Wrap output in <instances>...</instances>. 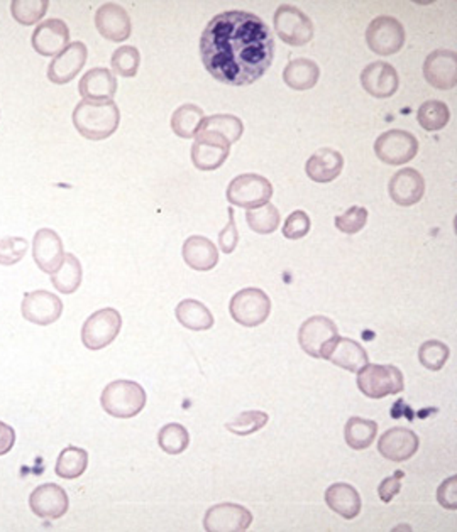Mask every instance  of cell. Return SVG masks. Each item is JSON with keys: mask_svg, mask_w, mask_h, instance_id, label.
<instances>
[{"mask_svg": "<svg viewBox=\"0 0 457 532\" xmlns=\"http://www.w3.org/2000/svg\"><path fill=\"white\" fill-rule=\"evenodd\" d=\"M437 500L447 510H457V477L452 475L445 478L437 488Z\"/></svg>", "mask_w": 457, "mask_h": 532, "instance_id": "cell-47", "label": "cell"}, {"mask_svg": "<svg viewBox=\"0 0 457 532\" xmlns=\"http://www.w3.org/2000/svg\"><path fill=\"white\" fill-rule=\"evenodd\" d=\"M29 507L41 519H60L68 512L70 500L60 485H39L29 497Z\"/></svg>", "mask_w": 457, "mask_h": 532, "instance_id": "cell-15", "label": "cell"}, {"mask_svg": "<svg viewBox=\"0 0 457 532\" xmlns=\"http://www.w3.org/2000/svg\"><path fill=\"white\" fill-rule=\"evenodd\" d=\"M226 196L230 205L241 206L246 210H253L269 203L273 196V186L269 179H266L265 176L248 173V175L234 177L228 183Z\"/></svg>", "mask_w": 457, "mask_h": 532, "instance_id": "cell-7", "label": "cell"}, {"mask_svg": "<svg viewBox=\"0 0 457 532\" xmlns=\"http://www.w3.org/2000/svg\"><path fill=\"white\" fill-rule=\"evenodd\" d=\"M175 315L180 325L188 330L204 331L214 326V315L204 303L197 299H183L175 309Z\"/></svg>", "mask_w": 457, "mask_h": 532, "instance_id": "cell-30", "label": "cell"}, {"mask_svg": "<svg viewBox=\"0 0 457 532\" xmlns=\"http://www.w3.org/2000/svg\"><path fill=\"white\" fill-rule=\"evenodd\" d=\"M200 130H207V132H216L220 134L222 137H226L230 144L239 141L241 139L242 132H244V125H242L241 118L236 115H228V114H217L212 117H205ZM197 132V134H198Z\"/></svg>", "mask_w": 457, "mask_h": 532, "instance_id": "cell-37", "label": "cell"}, {"mask_svg": "<svg viewBox=\"0 0 457 532\" xmlns=\"http://www.w3.org/2000/svg\"><path fill=\"white\" fill-rule=\"evenodd\" d=\"M86 56H88V49L82 41L70 43L49 63V82L56 83V85L72 82L73 78L84 68Z\"/></svg>", "mask_w": 457, "mask_h": 532, "instance_id": "cell-17", "label": "cell"}, {"mask_svg": "<svg viewBox=\"0 0 457 532\" xmlns=\"http://www.w3.org/2000/svg\"><path fill=\"white\" fill-rule=\"evenodd\" d=\"M82 277H84V271H82V264L78 257L73 254H65L60 269L51 274V283L61 295H73L80 287Z\"/></svg>", "mask_w": 457, "mask_h": 532, "instance_id": "cell-31", "label": "cell"}, {"mask_svg": "<svg viewBox=\"0 0 457 532\" xmlns=\"http://www.w3.org/2000/svg\"><path fill=\"white\" fill-rule=\"evenodd\" d=\"M141 55L134 46H122L112 55V70L124 78H133L139 70Z\"/></svg>", "mask_w": 457, "mask_h": 532, "instance_id": "cell-42", "label": "cell"}, {"mask_svg": "<svg viewBox=\"0 0 457 532\" xmlns=\"http://www.w3.org/2000/svg\"><path fill=\"white\" fill-rule=\"evenodd\" d=\"M449 355H451V350L445 343L429 340V342L421 343L419 360L425 368L437 372L445 366V362L449 360Z\"/></svg>", "mask_w": 457, "mask_h": 532, "instance_id": "cell-41", "label": "cell"}, {"mask_svg": "<svg viewBox=\"0 0 457 532\" xmlns=\"http://www.w3.org/2000/svg\"><path fill=\"white\" fill-rule=\"evenodd\" d=\"M275 31L278 37L289 46H305L313 37V24L305 12L281 4L275 12Z\"/></svg>", "mask_w": 457, "mask_h": 532, "instance_id": "cell-8", "label": "cell"}, {"mask_svg": "<svg viewBox=\"0 0 457 532\" xmlns=\"http://www.w3.org/2000/svg\"><path fill=\"white\" fill-rule=\"evenodd\" d=\"M419 153V141L407 130L393 129L381 134L374 142V154L385 165H407Z\"/></svg>", "mask_w": 457, "mask_h": 532, "instance_id": "cell-10", "label": "cell"}, {"mask_svg": "<svg viewBox=\"0 0 457 532\" xmlns=\"http://www.w3.org/2000/svg\"><path fill=\"white\" fill-rule=\"evenodd\" d=\"M253 524L249 508L239 504H217L205 512L204 529L207 532H242Z\"/></svg>", "mask_w": 457, "mask_h": 532, "instance_id": "cell-13", "label": "cell"}, {"mask_svg": "<svg viewBox=\"0 0 457 532\" xmlns=\"http://www.w3.org/2000/svg\"><path fill=\"white\" fill-rule=\"evenodd\" d=\"M96 27L100 35L114 43H122L129 39L133 31L129 14L119 4L114 2H107L98 7V11L96 12Z\"/></svg>", "mask_w": 457, "mask_h": 532, "instance_id": "cell-18", "label": "cell"}, {"mask_svg": "<svg viewBox=\"0 0 457 532\" xmlns=\"http://www.w3.org/2000/svg\"><path fill=\"white\" fill-rule=\"evenodd\" d=\"M157 445L168 455H181L190 445V433L185 426L169 423L163 426L157 433Z\"/></svg>", "mask_w": 457, "mask_h": 532, "instance_id": "cell-35", "label": "cell"}, {"mask_svg": "<svg viewBox=\"0 0 457 532\" xmlns=\"http://www.w3.org/2000/svg\"><path fill=\"white\" fill-rule=\"evenodd\" d=\"M15 443V433L13 427L0 421V457L7 455L14 448Z\"/></svg>", "mask_w": 457, "mask_h": 532, "instance_id": "cell-49", "label": "cell"}, {"mask_svg": "<svg viewBox=\"0 0 457 532\" xmlns=\"http://www.w3.org/2000/svg\"><path fill=\"white\" fill-rule=\"evenodd\" d=\"M388 193L391 200L400 206H411L423 198L425 181L417 169L405 167L391 176L388 185Z\"/></svg>", "mask_w": 457, "mask_h": 532, "instance_id": "cell-22", "label": "cell"}, {"mask_svg": "<svg viewBox=\"0 0 457 532\" xmlns=\"http://www.w3.org/2000/svg\"><path fill=\"white\" fill-rule=\"evenodd\" d=\"M33 49L41 56H58L65 47L70 45V31L68 25L61 19H48L45 23L37 24L33 39Z\"/></svg>", "mask_w": 457, "mask_h": 532, "instance_id": "cell-20", "label": "cell"}, {"mask_svg": "<svg viewBox=\"0 0 457 532\" xmlns=\"http://www.w3.org/2000/svg\"><path fill=\"white\" fill-rule=\"evenodd\" d=\"M192 146V163L200 171H216L228 161L230 142L216 132L200 130Z\"/></svg>", "mask_w": 457, "mask_h": 532, "instance_id": "cell-11", "label": "cell"}, {"mask_svg": "<svg viewBox=\"0 0 457 532\" xmlns=\"http://www.w3.org/2000/svg\"><path fill=\"white\" fill-rule=\"evenodd\" d=\"M204 110L193 104L178 106L171 115V129L181 139H192L204 122Z\"/></svg>", "mask_w": 457, "mask_h": 532, "instance_id": "cell-32", "label": "cell"}, {"mask_svg": "<svg viewBox=\"0 0 457 532\" xmlns=\"http://www.w3.org/2000/svg\"><path fill=\"white\" fill-rule=\"evenodd\" d=\"M320 78L319 65L312 59H291L283 71V80L291 90L305 92L313 88Z\"/></svg>", "mask_w": 457, "mask_h": 532, "instance_id": "cell-29", "label": "cell"}, {"mask_svg": "<svg viewBox=\"0 0 457 532\" xmlns=\"http://www.w3.org/2000/svg\"><path fill=\"white\" fill-rule=\"evenodd\" d=\"M366 222H368V210L362 206H350L348 212L334 218L337 230H340L342 234H348V236H354V234L361 232L362 228L366 226Z\"/></svg>", "mask_w": 457, "mask_h": 532, "instance_id": "cell-43", "label": "cell"}, {"mask_svg": "<svg viewBox=\"0 0 457 532\" xmlns=\"http://www.w3.org/2000/svg\"><path fill=\"white\" fill-rule=\"evenodd\" d=\"M228 224L224 230H220L218 234V247L224 252V254H232L236 247H238V242H239V232H238V226H236V212L234 208H228Z\"/></svg>", "mask_w": 457, "mask_h": 532, "instance_id": "cell-46", "label": "cell"}, {"mask_svg": "<svg viewBox=\"0 0 457 532\" xmlns=\"http://www.w3.org/2000/svg\"><path fill=\"white\" fill-rule=\"evenodd\" d=\"M362 88L376 98H390L397 94L400 78L390 63L374 61L361 71Z\"/></svg>", "mask_w": 457, "mask_h": 532, "instance_id": "cell-23", "label": "cell"}, {"mask_svg": "<svg viewBox=\"0 0 457 532\" xmlns=\"http://www.w3.org/2000/svg\"><path fill=\"white\" fill-rule=\"evenodd\" d=\"M405 27L391 15H380L371 21L366 29V45L380 55L391 56L405 45Z\"/></svg>", "mask_w": 457, "mask_h": 532, "instance_id": "cell-9", "label": "cell"}, {"mask_svg": "<svg viewBox=\"0 0 457 532\" xmlns=\"http://www.w3.org/2000/svg\"><path fill=\"white\" fill-rule=\"evenodd\" d=\"M86 467H88V453L78 447H68L61 451L55 472L60 478L75 480L84 475Z\"/></svg>", "mask_w": 457, "mask_h": 532, "instance_id": "cell-34", "label": "cell"}, {"mask_svg": "<svg viewBox=\"0 0 457 532\" xmlns=\"http://www.w3.org/2000/svg\"><path fill=\"white\" fill-rule=\"evenodd\" d=\"M417 118H419V124L427 132H437V130L444 129L445 125L449 124L451 112L444 102L429 100L419 108Z\"/></svg>", "mask_w": 457, "mask_h": 532, "instance_id": "cell-38", "label": "cell"}, {"mask_svg": "<svg viewBox=\"0 0 457 532\" xmlns=\"http://www.w3.org/2000/svg\"><path fill=\"white\" fill-rule=\"evenodd\" d=\"M325 504L344 519H354L361 512L360 492L350 484H332L325 490Z\"/></svg>", "mask_w": 457, "mask_h": 532, "instance_id": "cell-28", "label": "cell"}, {"mask_svg": "<svg viewBox=\"0 0 457 532\" xmlns=\"http://www.w3.org/2000/svg\"><path fill=\"white\" fill-rule=\"evenodd\" d=\"M376 435H378L376 421L358 417V416L350 417L344 427V437H346L348 447L358 451L370 448L376 439Z\"/></svg>", "mask_w": 457, "mask_h": 532, "instance_id": "cell-33", "label": "cell"}, {"mask_svg": "<svg viewBox=\"0 0 457 532\" xmlns=\"http://www.w3.org/2000/svg\"><path fill=\"white\" fill-rule=\"evenodd\" d=\"M421 439L415 431L407 427H391L378 441L380 455L391 461H407L419 451Z\"/></svg>", "mask_w": 457, "mask_h": 532, "instance_id": "cell-19", "label": "cell"}, {"mask_svg": "<svg viewBox=\"0 0 457 532\" xmlns=\"http://www.w3.org/2000/svg\"><path fill=\"white\" fill-rule=\"evenodd\" d=\"M423 76L437 90H451L457 83V56L451 49H437L423 63Z\"/></svg>", "mask_w": 457, "mask_h": 532, "instance_id": "cell-14", "label": "cell"}, {"mask_svg": "<svg viewBox=\"0 0 457 532\" xmlns=\"http://www.w3.org/2000/svg\"><path fill=\"white\" fill-rule=\"evenodd\" d=\"M342 167H344L342 154L332 147H322L310 156L305 171L307 176L315 183H330L342 173Z\"/></svg>", "mask_w": 457, "mask_h": 532, "instance_id": "cell-26", "label": "cell"}, {"mask_svg": "<svg viewBox=\"0 0 457 532\" xmlns=\"http://www.w3.org/2000/svg\"><path fill=\"white\" fill-rule=\"evenodd\" d=\"M183 259L193 271H212L218 262V250L207 236H188L183 244Z\"/></svg>", "mask_w": 457, "mask_h": 532, "instance_id": "cell-27", "label": "cell"}, {"mask_svg": "<svg viewBox=\"0 0 457 532\" xmlns=\"http://www.w3.org/2000/svg\"><path fill=\"white\" fill-rule=\"evenodd\" d=\"M309 232H310V216L303 210L291 213L283 226V236L289 240H300Z\"/></svg>", "mask_w": 457, "mask_h": 532, "instance_id": "cell-45", "label": "cell"}, {"mask_svg": "<svg viewBox=\"0 0 457 532\" xmlns=\"http://www.w3.org/2000/svg\"><path fill=\"white\" fill-rule=\"evenodd\" d=\"M339 336L336 323L327 316H312L301 323L299 343L305 354L313 358H324L329 345Z\"/></svg>", "mask_w": 457, "mask_h": 532, "instance_id": "cell-12", "label": "cell"}, {"mask_svg": "<svg viewBox=\"0 0 457 532\" xmlns=\"http://www.w3.org/2000/svg\"><path fill=\"white\" fill-rule=\"evenodd\" d=\"M33 256L41 271L55 274L65 259V248L60 236L51 228L37 230L33 240Z\"/></svg>", "mask_w": 457, "mask_h": 532, "instance_id": "cell-21", "label": "cell"}, {"mask_svg": "<svg viewBox=\"0 0 457 532\" xmlns=\"http://www.w3.org/2000/svg\"><path fill=\"white\" fill-rule=\"evenodd\" d=\"M21 311L27 321L39 326H48L60 319L63 303L58 296L49 291H33L25 296Z\"/></svg>", "mask_w": 457, "mask_h": 532, "instance_id": "cell-16", "label": "cell"}, {"mask_svg": "<svg viewBox=\"0 0 457 532\" xmlns=\"http://www.w3.org/2000/svg\"><path fill=\"white\" fill-rule=\"evenodd\" d=\"M269 421V416L265 411H244L238 414L234 419L226 423V429L238 437H249L263 429Z\"/></svg>", "mask_w": 457, "mask_h": 532, "instance_id": "cell-39", "label": "cell"}, {"mask_svg": "<svg viewBox=\"0 0 457 532\" xmlns=\"http://www.w3.org/2000/svg\"><path fill=\"white\" fill-rule=\"evenodd\" d=\"M146 390L134 380H114L102 392L104 411L119 419H131L145 409Z\"/></svg>", "mask_w": 457, "mask_h": 532, "instance_id": "cell-3", "label": "cell"}, {"mask_svg": "<svg viewBox=\"0 0 457 532\" xmlns=\"http://www.w3.org/2000/svg\"><path fill=\"white\" fill-rule=\"evenodd\" d=\"M121 122L119 106L110 102L82 100L73 110L75 129L88 141H104L110 137Z\"/></svg>", "mask_w": 457, "mask_h": 532, "instance_id": "cell-2", "label": "cell"}, {"mask_svg": "<svg viewBox=\"0 0 457 532\" xmlns=\"http://www.w3.org/2000/svg\"><path fill=\"white\" fill-rule=\"evenodd\" d=\"M230 316L242 326L254 328L263 325L271 313V299L263 289L246 287L232 296L228 305Z\"/></svg>", "mask_w": 457, "mask_h": 532, "instance_id": "cell-5", "label": "cell"}, {"mask_svg": "<svg viewBox=\"0 0 457 532\" xmlns=\"http://www.w3.org/2000/svg\"><path fill=\"white\" fill-rule=\"evenodd\" d=\"M403 477H405V473L397 472L395 475H391V477H386L385 480L380 484L378 494H380V498L385 504L391 502L398 496V492L401 490V478Z\"/></svg>", "mask_w": 457, "mask_h": 532, "instance_id": "cell-48", "label": "cell"}, {"mask_svg": "<svg viewBox=\"0 0 457 532\" xmlns=\"http://www.w3.org/2000/svg\"><path fill=\"white\" fill-rule=\"evenodd\" d=\"M78 90L84 100L110 102L117 94V78L107 68H92L82 76Z\"/></svg>", "mask_w": 457, "mask_h": 532, "instance_id": "cell-25", "label": "cell"}, {"mask_svg": "<svg viewBox=\"0 0 457 532\" xmlns=\"http://www.w3.org/2000/svg\"><path fill=\"white\" fill-rule=\"evenodd\" d=\"M200 56L217 82L248 86L273 65L275 39L265 21L251 12H222L205 27Z\"/></svg>", "mask_w": 457, "mask_h": 532, "instance_id": "cell-1", "label": "cell"}, {"mask_svg": "<svg viewBox=\"0 0 457 532\" xmlns=\"http://www.w3.org/2000/svg\"><path fill=\"white\" fill-rule=\"evenodd\" d=\"M121 313L114 307L98 309L90 315L82 326V343L88 350H102L121 333Z\"/></svg>", "mask_w": 457, "mask_h": 532, "instance_id": "cell-6", "label": "cell"}, {"mask_svg": "<svg viewBox=\"0 0 457 532\" xmlns=\"http://www.w3.org/2000/svg\"><path fill=\"white\" fill-rule=\"evenodd\" d=\"M358 389L370 399H383L405 389V378L395 366L368 364L358 372Z\"/></svg>", "mask_w": 457, "mask_h": 532, "instance_id": "cell-4", "label": "cell"}, {"mask_svg": "<svg viewBox=\"0 0 457 532\" xmlns=\"http://www.w3.org/2000/svg\"><path fill=\"white\" fill-rule=\"evenodd\" d=\"M324 358L350 372H360L362 366L370 364L368 352L361 345L344 336H337L336 340L329 345Z\"/></svg>", "mask_w": 457, "mask_h": 532, "instance_id": "cell-24", "label": "cell"}, {"mask_svg": "<svg viewBox=\"0 0 457 532\" xmlns=\"http://www.w3.org/2000/svg\"><path fill=\"white\" fill-rule=\"evenodd\" d=\"M27 254V240L23 236L0 238V266H14L25 259Z\"/></svg>", "mask_w": 457, "mask_h": 532, "instance_id": "cell-44", "label": "cell"}, {"mask_svg": "<svg viewBox=\"0 0 457 532\" xmlns=\"http://www.w3.org/2000/svg\"><path fill=\"white\" fill-rule=\"evenodd\" d=\"M246 220H248L249 228L256 234L269 236V234L277 232L279 222H281V216H279V212H278L275 205L266 203L263 206L248 210Z\"/></svg>", "mask_w": 457, "mask_h": 532, "instance_id": "cell-36", "label": "cell"}, {"mask_svg": "<svg viewBox=\"0 0 457 532\" xmlns=\"http://www.w3.org/2000/svg\"><path fill=\"white\" fill-rule=\"evenodd\" d=\"M48 0H13L11 2V12L13 17L23 25L37 24L45 14L48 12Z\"/></svg>", "mask_w": 457, "mask_h": 532, "instance_id": "cell-40", "label": "cell"}]
</instances>
